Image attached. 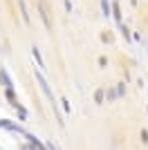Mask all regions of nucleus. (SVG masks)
<instances>
[{
	"instance_id": "nucleus-2",
	"label": "nucleus",
	"mask_w": 148,
	"mask_h": 150,
	"mask_svg": "<svg viewBox=\"0 0 148 150\" xmlns=\"http://www.w3.org/2000/svg\"><path fill=\"white\" fill-rule=\"evenodd\" d=\"M34 56H36V61H38V67H43V58H41V54H38V50H34Z\"/></svg>"
},
{
	"instance_id": "nucleus-1",
	"label": "nucleus",
	"mask_w": 148,
	"mask_h": 150,
	"mask_svg": "<svg viewBox=\"0 0 148 150\" xmlns=\"http://www.w3.org/2000/svg\"><path fill=\"white\" fill-rule=\"evenodd\" d=\"M36 79H38V85L43 88V92H45V96L49 99V103H52V108L56 110V99L52 96V90H49V85H47V81H45V76L41 74V72H36Z\"/></svg>"
}]
</instances>
